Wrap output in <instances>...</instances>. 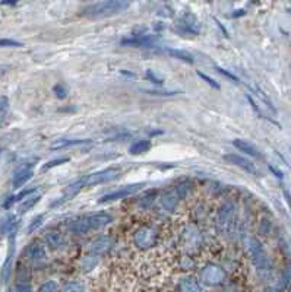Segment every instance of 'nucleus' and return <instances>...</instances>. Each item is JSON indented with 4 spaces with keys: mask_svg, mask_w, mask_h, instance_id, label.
<instances>
[{
    "mask_svg": "<svg viewBox=\"0 0 291 292\" xmlns=\"http://www.w3.org/2000/svg\"><path fill=\"white\" fill-rule=\"evenodd\" d=\"M15 234L12 235V240H10V247H9V254L1 266V271H0V279H1V284H6L9 279H10V273H12V266H13V251H15V240H13Z\"/></svg>",
    "mask_w": 291,
    "mask_h": 292,
    "instance_id": "f8f14e48",
    "label": "nucleus"
},
{
    "mask_svg": "<svg viewBox=\"0 0 291 292\" xmlns=\"http://www.w3.org/2000/svg\"><path fill=\"white\" fill-rule=\"evenodd\" d=\"M146 78H148V79H149L151 82L157 83V85H162V83H164V81H162L161 78H158V76H157L155 73H152L151 70H148V72H146Z\"/></svg>",
    "mask_w": 291,
    "mask_h": 292,
    "instance_id": "2f4dec72",
    "label": "nucleus"
},
{
    "mask_svg": "<svg viewBox=\"0 0 291 292\" xmlns=\"http://www.w3.org/2000/svg\"><path fill=\"white\" fill-rule=\"evenodd\" d=\"M62 292H85V287L78 281H69L65 284Z\"/></svg>",
    "mask_w": 291,
    "mask_h": 292,
    "instance_id": "5701e85b",
    "label": "nucleus"
},
{
    "mask_svg": "<svg viewBox=\"0 0 291 292\" xmlns=\"http://www.w3.org/2000/svg\"><path fill=\"white\" fill-rule=\"evenodd\" d=\"M85 144H91V141H87V139H59L54 144H51L50 149L51 150H62V149L69 147V146L85 145Z\"/></svg>",
    "mask_w": 291,
    "mask_h": 292,
    "instance_id": "a211bd4d",
    "label": "nucleus"
},
{
    "mask_svg": "<svg viewBox=\"0 0 291 292\" xmlns=\"http://www.w3.org/2000/svg\"><path fill=\"white\" fill-rule=\"evenodd\" d=\"M119 175H120V169L116 168V167H110V168L97 171L94 174H90V175L84 177V180H85V186H97V184H101V183L113 181Z\"/></svg>",
    "mask_w": 291,
    "mask_h": 292,
    "instance_id": "39448f33",
    "label": "nucleus"
},
{
    "mask_svg": "<svg viewBox=\"0 0 291 292\" xmlns=\"http://www.w3.org/2000/svg\"><path fill=\"white\" fill-rule=\"evenodd\" d=\"M0 47H22V42L10 38H0Z\"/></svg>",
    "mask_w": 291,
    "mask_h": 292,
    "instance_id": "c85d7f7f",
    "label": "nucleus"
},
{
    "mask_svg": "<svg viewBox=\"0 0 291 292\" xmlns=\"http://www.w3.org/2000/svg\"><path fill=\"white\" fill-rule=\"evenodd\" d=\"M40 199H41V196L40 194H32V196H29V197H26L22 203H21V206H19V212L21 213H25V212H28L29 209H32L38 202H40Z\"/></svg>",
    "mask_w": 291,
    "mask_h": 292,
    "instance_id": "4be33fe9",
    "label": "nucleus"
},
{
    "mask_svg": "<svg viewBox=\"0 0 291 292\" xmlns=\"http://www.w3.org/2000/svg\"><path fill=\"white\" fill-rule=\"evenodd\" d=\"M144 187V183H134V184H128V186H123L120 187L119 190L116 191H112L106 196H103L98 203H109V202H114V200H119V199H125V197H129L135 193H138L141 188Z\"/></svg>",
    "mask_w": 291,
    "mask_h": 292,
    "instance_id": "423d86ee",
    "label": "nucleus"
},
{
    "mask_svg": "<svg viewBox=\"0 0 291 292\" xmlns=\"http://www.w3.org/2000/svg\"><path fill=\"white\" fill-rule=\"evenodd\" d=\"M26 256L28 259L35 263V265H41L45 262L47 259V253H45V247L41 243H32L26 247Z\"/></svg>",
    "mask_w": 291,
    "mask_h": 292,
    "instance_id": "9b49d317",
    "label": "nucleus"
},
{
    "mask_svg": "<svg viewBox=\"0 0 291 292\" xmlns=\"http://www.w3.org/2000/svg\"><path fill=\"white\" fill-rule=\"evenodd\" d=\"M269 169H271V171H272V172H274V174H275V175H277V177H278V178H283V177H284V174H283V172H281V171H280V169H277V168H274V167H272V165H269Z\"/></svg>",
    "mask_w": 291,
    "mask_h": 292,
    "instance_id": "e433bc0d",
    "label": "nucleus"
},
{
    "mask_svg": "<svg viewBox=\"0 0 291 292\" xmlns=\"http://www.w3.org/2000/svg\"><path fill=\"white\" fill-rule=\"evenodd\" d=\"M284 197H286V202H287V205H289V208H290V212H291V193L287 190V188H284Z\"/></svg>",
    "mask_w": 291,
    "mask_h": 292,
    "instance_id": "c9c22d12",
    "label": "nucleus"
},
{
    "mask_svg": "<svg viewBox=\"0 0 291 292\" xmlns=\"http://www.w3.org/2000/svg\"><path fill=\"white\" fill-rule=\"evenodd\" d=\"M233 145L236 146L239 150L247 153L249 156H253V158H262V153L259 152V149L256 146H253L252 144L246 142V141H242V139H236L233 141Z\"/></svg>",
    "mask_w": 291,
    "mask_h": 292,
    "instance_id": "dca6fc26",
    "label": "nucleus"
},
{
    "mask_svg": "<svg viewBox=\"0 0 291 292\" xmlns=\"http://www.w3.org/2000/svg\"><path fill=\"white\" fill-rule=\"evenodd\" d=\"M179 28L184 32L198 35L201 32V22L192 12H184L179 19Z\"/></svg>",
    "mask_w": 291,
    "mask_h": 292,
    "instance_id": "1a4fd4ad",
    "label": "nucleus"
},
{
    "mask_svg": "<svg viewBox=\"0 0 291 292\" xmlns=\"http://www.w3.org/2000/svg\"><path fill=\"white\" fill-rule=\"evenodd\" d=\"M113 246V238L112 237H100L97 238L95 241H92L90 250L95 254H101V253H106L112 249Z\"/></svg>",
    "mask_w": 291,
    "mask_h": 292,
    "instance_id": "2eb2a0df",
    "label": "nucleus"
},
{
    "mask_svg": "<svg viewBox=\"0 0 291 292\" xmlns=\"http://www.w3.org/2000/svg\"><path fill=\"white\" fill-rule=\"evenodd\" d=\"M217 70L221 73V75H224V76H227L231 82H236V83H239L240 81H239V78L237 76H234L233 73H230L228 70H225V69H223V67H217Z\"/></svg>",
    "mask_w": 291,
    "mask_h": 292,
    "instance_id": "7c9ffc66",
    "label": "nucleus"
},
{
    "mask_svg": "<svg viewBox=\"0 0 291 292\" xmlns=\"http://www.w3.org/2000/svg\"><path fill=\"white\" fill-rule=\"evenodd\" d=\"M13 292H32V290L28 282H18L13 288Z\"/></svg>",
    "mask_w": 291,
    "mask_h": 292,
    "instance_id": "c756f323",
    "label": "nucleus"
},
{
    "mask_svg": "<svg viewBox=\"0 0 291 292\" xmlns=\"http://www.w3.org/2000/svg\"><path fill=\"white\" fill-rule=\"evenodd\" d=\"M129 4H131L129 1H123V0L98 1V3H92L87 6L82 13L84 16L90 19H104V18H110V16L125 12L129 7Z\"/></svg>",
    "mask_w": 291,
    "mask_h": 292,
    "instance_id": "f257e3e1",
    "label": "nucleus"
},
{
    "mask_svg": "<svg viewBox=\"0 0 291 292\" xmlns=\"http://www.w3.org/2000/svg\"><path fill=\"white\" fill-rule=\"evenodd\" d=\"M224 159H225L227 162L233 164V165L240 167L242 169L247 171L249 174L258 175V168L255 167V164H253L250 159L245 158V156H240V155H236V153H227V155H224Z\"/></svg>",
    "mask_w": 291,
    "mask_h": 292,
    "instance_id": "9d476101",
    "label": "nucleus"
},
{
    "mask_svg": "<svg viewBox=\"0 0 291 292\" xmlns=\"http://www.w3.org/2000/svg\"><path fill=\"white\" fill-rule=\"evenodd\" d=\"M287 12H289V13L291 15V7H289V9H287Z\"/></svg>",
    "mask_w": 291,
    "mask_h": 292,
    "instance_id": "4c0bfd02",
    "label": "nucleus"
},
{
    "mask_svg": "<svg viewBox=\"0 0 291 292\" xmlns=\"http://www.w3.org/2000/svg\"><path fill=\"white\" fill-rule=\"evenodd\" d=\"M32 175H34L32 164H31V162H29V164H22V165H19V167L15 169V172H13V175H12V186H13L15 188H19V187H22L25 183H28V181L32 178Z\"/></svg>",
    "mask_w": 291,
    "mask_h": 292,
    "instance_id": "6e6552de",
    "label": "nucleus"
},
{
    "mask_svg": "<svg viewBox=\"0 0 291 292\" xmlns=\"http://www.w3.org/2000/svg\"><path fill=\"white\" fill-rule=\"evenodd\" d=\"M167 51H168L173 57H176V59H179V60H183V62H186V63H189V64H192V63L195 62L193 56H192L189 51L179 50V48H167Z\"/></svg>",
    "mask_w": 291,
    "mask_h": 292,
    "instance_id": "aec40b11",
    "label": "nucleus"
},
{
    "mask_svg": "<svg viewBox=\"0 0 291 292\" xmlns=\"http://www.w3.org/2000/svg\"><path fill=\"white\" fill-rule=\"evenodd\" d=\"M179 291L180 292H202L201 291V287H199V282L192 278V276H184L180 279L179 282Z\"/></svg>",
    "mask_w": 291,
    "mask_h": 292,
    "instance_id": "f3484780",
    "label": "nucleus"
},
{
    "mask_svg": "<svg viewBox=\"0 0 291 292\" xmlns=\"http://www.w3.org/2000/svg\"><path fill=\"white\" fill-rule=\"evenodd\" d=\"M196 73H198V76H199V78H201V79H203V81H205V82H206V83H208V85H211V86H212V88H214V89H217V91H220V89H221V86H220V83H218V82H217V81H214V79H212V78H209V76H208V75H205V73H203V72H201V70H198V72H196Z\"/></svg>",
    "mask_w": 291,
    "mask_h": 292,
    "instance_id": "a878e982",
    "label": "nucleus"
},
{
    "mask_svg": "<svg viewBox=\"0 0 291 292\" xmlns=\"http://www.w3.org/2000/svg\"><path fill=\"white\" fill-rule=\"evenodd\" d=\"M38 292H60V290H59L57 282H54V281H47V282H44V284L40 287Z\"/></svg>",
    "mask_w": 291,
    "mask_h": 292,
    "instance_id": "b1692460",
    "label": "nucleus"
},
{
    "mask_svg": "<svg viewBox=\"0 0 291 292\" xmlns=\"http://www.w3.org/2000/svg\"><path fill=\"white\" fill-rule=\"evenodd\" d=\"M155 240H157V234H155V229L151 228V227H142V228H139L135 232V235H134V243L141 250L151 249L155 244Z\"/></svg>",
    "mask_w": 291,
    "mask_h": 292,
    "instance_id": "0eeeda50",
    "label": "nucleus"
},
{
    "mask_svg": "<svg viewBox=\"0 0 291 292\" xmlns=\"http://www.w3.org/2000/svg\"><path fill=\"white\" fill-rule=\"evenodd\" d=\"M146 92H149V94H152V95H174V94H179V92H176V91H170V92H164V91H146Z\"/></svg>",
    "mask_w": 291,
    "mask_h": 292,
    "instance_id": "72a5a7b5",
    "label": "nucleus"
},
{
    "mask_svg": "<svg viewBox=\"0 0 291 292\" xmlns=\"http://www.w3.org/2000/svg\"><path fill=\"white\" fill-rule=\"evenodd\" d=\"M45 241L51 249H59L63 244V237L60 235V232L50 231L48 234H45Z\"/></svg>",
    "mask_w": 291,
    "mask_h": 292,
    "instance_id": "412c9836",
    "label": "nucleus"
},
{
    "mask_svg": "<svg viewBox=\"0 0 291 292\" xmlns=\"http://www.w3.org/2000/svg\"><path fill=\"white\" fill-rule=\"evenodd\" d=\"M151 146H152V144L148 139L136 141L135 144H132L131 147H129V153L131 155H142V153H145V152H148L151 149Z\"/></svg>",
    "mask_w": 291,
    "mask_h": 292,
    "instance_id": "6ab92c4d",
    "label": "nucleus"
},
{
    "mask_svg": "<svg viewBox=\"0 0 291 292\" xmlns=\"http://www.w3.org/2000/svg\"><path fill=\"white\" fill-rule=\"evenodd\" d=\"M9 70H10V66H7V64H0V78H3Z\"/></svg>",
    "mask_w": 291,
    "mask_h": 292,
    "instance_id": "f704fd0d",
    "label": "nucleus"
},
{
    "mask_svg": "<svg viewBox=\"0 0 291 292\" xmlns=\"http://www.w3.org/2000/svg\"><path fill=\"white\" fill-rule=\"evenodd\" d=\"M43 219H44V215H38V216H35V218L31 221L29 227H28V232H29V234L35 232V231L43 225Z\"/></svg>",
    "mask_w": 291,
    "mask_h": 292,
    "instance_id": "393cba45",
    "label": "nucleus"
},
{
    "mask_svg": "<svg viewBox=\"0 0 291 292\" xmlns=\"http://www.w3.org/2000/svg\"><path fill=\"white\" fill-rule=\"evenodd\" d=\"M9 108V100L7 97H0V114L4 113Z\"/></svg>",
    "mask_w": 291,
    "mask_h": 292,
    "instance_id": "473e14b6",
    "label": "nucleus"
},
{
    "mask_svg": "<svg viewBox=\"0 0 291 292\" xmlns=\"http://www.w3.org/2000/svg\"><path fill=\"white\" fill-rule=\"evenodd\" d=\"M53 91H54L56 97L60 98V100L66 98V95H67V89H66V86H65L63 83H57V85L53 88Z\"/></svg>",
    "mask_w": 291,
    "mask_h": 292,
    "instance_id": "cd10ccee",
    "label": "nucleus"
},
{
    "mask_svg": "<svg viewBox=\"0 0 291 292\" xmlns=\"http://www.w3.org/2000/svg\"><path fill=\"white\" fill-rule=\"evenodd\" d=\"M246 243H247V249H249V253L252 256V260H253L255 266L258 269H269L271 263H269V259H268V256H267V253L264 250L262 243L258 238H255V237L247 238Z\"/></svg>",
    "mask_w": 291,
    "mask_h": 292,
    "instance_id": "7ed1b4c3",
    "label": "nucleus"
},
{
    "mask_svg": "<svg viewBox=\"0 0 291 292\" xmlns=\"http://www.w3.org/2000/svg\"><path fill=\"white\" fill-rule=\"evenodd\" d=\"M84 186H85V180H84V177L79 178V180H76V181H73V183H70V184L65 188V191H63V197H62L57 203H54V205H59V203H63L65 200L72 199L73 196H76V194L82 190Z\"/></svg>",
    "mask_w": 291,
    "mask_h": 292,
    "instance_id": "4468645a",
    "label": "nucleus"
},
{
    "mask_svg": "<svg viewBox=\"0 0 291 292\" xmlns=\"http://www.w3.org/2000/svg\"><path fill=\"white\" fill-rule=\"evenodd\" d=\"M199 278H201V282L205 284L206 287H218L224 282L225 272L218 265H206L201 271Z\"/></svg>",
    "mask_w": 291,
    "mask_h": 292,
    "instance_id": "20e7f679",
    "label": "nucleus"
},
{
    "mask_svg": "<svg viewBox=\"0 0 291 292\" xmlns=\"http://www.w3.org/2000/svg\"><path fill=\"white\" fill-rule=\"evenodd\" d=\"M67 161H69V158H59V159H53V161L44 164L43 168H41V171L44 172V171L51 169V168H54V167H57V165H62V164H65V162H67Z\"/></svg>",
    "mask_w": 291,
    "mask_h": 292,
    "instance_id": "bb28decb",
    "label": "nucleus"
},
{
    "mask_svg": "<svg viewBox=\"0 0 291 292\" xmlns=\"http://www.w3.org/2000/svg\"><path fill=\"white\" fill-rule=\"evenodd\" d=\"M159 40V37L157 35H136L135 38H129V40H123V44L128 45H138V47H152L157 44V41Z\"/></svg>",
    "mask_w": 291,
    "mask_h": 292,
    "instance_id": "ddd939ff",
    "label": "nucleus"
},
{
    "mask_svg": "<svg viewBox=\"0 0 291 292\" xmlns=\"http://www.w3.org/2000/svg\"><path fill=\"white\" fill-rule=\"evenodd\" d=\"M113 221L112 215L107 212H95V213H88L75 222L70 224V231L75 234H85L94 229H100L106 225H109Z\"/></svg>",
    "mask_w": 291,
    "mask_h": 292,
    "instance_id": "f03ea898",
    "label": "nucleus"
}]
</instances>
